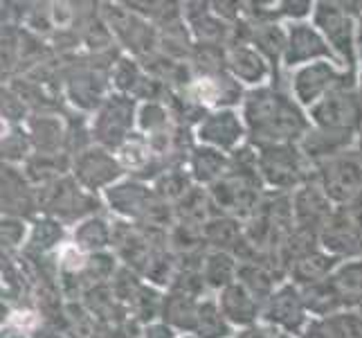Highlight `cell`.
Returning a JSON list of instances; mask_svg holds the SVG:
<instances>
[{
	"label": "cell",
	"mask_w": 362,
	"mask_h": 338,
	"mask_svg": "<svg viewBox=\"0 0 362 338\" xmlns=\"http://www.w3.org/2000/svg\"><path fill=\"white\" fill-rule=\"evenodd\" d=\"M241 116L252 147L297 145L310 129L308 113L293 95H286L274 86L247 91L241 102Z\"/></svg>",
	"instance_id": "cell-1"
},
{
	"label": "cell",
	"mask_w": 362,
	"mask_h": 338,
	"mask_svg": "<svg viewBox=\"0 0 362 338\" xmlns=\"http://www.w3.org/2000/svg\"><path fill=\"white\" fill-rule=\"evenodd\" d=\"M257 149V169L264 187H270L277 194H293L297 187L308 183V167H313L304 158L297 145H270Z\"/></svg>",
	"instance_id": "cell-2"
},
{
	"label": "cell",
	"mask_w": 362,
	"mask_h": 338,
	"mask_svg": "<svg viewBox=\"0 0 362 338\" xmlns=\"http://www.w3.org/2000/svg\"><path fill=\"white\" fill-rule=\"evenodd\" d=\"M340 89H358V72L346 70L335 61H313L291 70V95L304 111Z\"/></svg>",
	"instance_id": "cell-3"
},
{
	"label": "cell",
	"mask_w": 362,
	"mask_h": 338,
	"mask_svg": "<svg viewBox=\"0 0 362 338\" xmlns=\"http://www.w3.org/2000/svg\"><path fill=\"white\" fill-rule=\"evenodd\" d=\"M356 16L344 3H315L310 23L322 32L342 68L358 72L360 57L356 45Z\"/></svg>",
	"instance_id": "cell-4"
},
{
	"label": "cell",
	"mask_w": 362,
	"mask_h": 338,
	"mask_svg": "<svg viewBox=\"0 0 362 338\" xmlns=\"http://www.w3.org/2000/svg\"><path fill=\"white\" fill-rule=\"evenodd\" d=\"M259 322L284 338H299L306 334L313 318L306 309L302 289L293 282H281L279 289L264 303Z\"/></svg>",
	"instance_id": "cell-5"
},
{
	"label": "cell",
	"mask_w": 362,
	"mask_h": 338,
	"mask_svg": "<svg viewBox=\"0 0 362 338\" xmlns=\"http://www.w3.org/2000/svg\"><path fill=\"white\" fill-rule=\"evenodd\" d=\"M137 99L113 93L106 97V102L99 106L93 120L95 145H102L110 152H115L137 131Z\"/></svg>",
	"instance_id": "cell-6"
},
{
	"label": "cell",
	"mask_w": 362,
	"mask_h": 338,
	"mask_svg": "<svg viewBox=\"0 0 362 338\" xmlns=\"http://www.w3.org/2000/svg\"><path fill=\"white\" fill-rule=\"evenodd\" d=\"M315 181L335 208L356 205L362 194V160L356 152H346L317 165Z\"/></svg>",
	"instance_id": "cell-7"
},
{
	"label": "cell",
	"mask_w": 362,
	"mask_h": 338,
	"mask_svg": "<svg viewBox=\"0 0 362 338\" xmlns=\"http://www.w3.org/2000/svg\"><path fill=\"white\" fill-rule=\"evenodd\" d=\"M310 127L327 131H362V97L358 89H340L322 97L308 111Z\"/></svg>",
	"instance_id": "cell-8"
},
{
	"label": "cell",
	"mask_w": 362,
	"mask_h": 338,
	"mask_svg": "<svg viewBox=\"0 0 362 338\" xmlns=\"http://www.w3.org/2000/svg\"><path fill=\"white\" fill-rule=\"evenodd\" d=\"M196 145L214 147L218 152L234 154L243 147L247 129L241 116V108H216L207 111L205 116L198 120L196 129Z\"/></svg>",
	"instance_id": "cell-9"
},
{
	"label": "cell",
	"mask_w": 362,
	"mask_h": 338,
	"mask_svg": "<svg viewBox=\"0 0 362 338\" xmlns=\"http://www.w3.org/2000/svg\"><path fill=\"white\" fill-rule=\"evenodd\" d=\"M72 179L77 181L86 192H106L124 179V169L115 152L93 145L88 149L79 152V156L72 162Z\"/></svg>",
	"instance_id": "cell-10"
},
{
	"label": "cell",
	"mask_w": 362,
	"mask_h": 338,
	"mask_svg": "<svg viewBox=\"0 0 362 338\" xmlns=\"http://www.w3.org/2000/svg\"><path fill=\"white\" fill-rule=\"evenodd\" d=\"M102 196L110 212H115L119 219L137 221L142 225H146L156 208L162 203V198L153 192V187L131 179H122L113 187H108Z\"/></svg>",
	"instance_id": "cell-11"
},
{
	"label": "cell",
	"mask_w": 362,
	"mask_h": 338,
	"mask_svg": "<svg viewBox=\"0 0 362 338\" xmlns=\"http://www.w3.org/2000/svg\"><path fill=\"white\" fill-rule=\"evenodd\" d=\"M291 203H293L295 230L315 235V237H320L322 228L329 223L333 212L338 210L315 179L304 183L302 187H297L291 194Z\"/></svg>",
	"instance_id": "cell-12"
},
{
	"label": "cell",
	"mask_w": 362,
	"mask_h": 338,
	"mask_svg": "<svg viewBox=\"0 0 362 338\" xmlns=\"http://www.w3.org/2000/svg\"><path fill=\"white\" fill-rule=\"evenodd\" d=\"M286 25H288V47H286V57H284L286 68L295 70L306 64H313V61H335V64H340L327 39H324L322 32L310 21L286 23Z\"/></svg>",
	"instance_id": "cell-13"
},
{
	"label": "cell",
	"mask_w": 362,
	"mask_h": 338,
	"mask_svg": "<svg viewBox=\"0 0 362 338\" xmlns=\"http://www.w3.org/2000/svg\"><path fill=\"white\" fill-rule=\"evenodd\" d=\"M226 70L230 77L247 86V91L264 89L270 86L272 79V66L268 64V59L259 52L252 43H232L226 47Z\"/></svg>",
	"instance_id": "cell-14"
},
{
	"label": "cell",
	"mask_w": 362,
	"mask_h": 338,
	"mask_svg": "<svg viewBox=\"0 0 362 338\" xmlns=\"http://www.w3.org/2000/svg\"><path fill=\"white\" fill-rule=\"evenodd\" d=\"M324 284L338 307V314L362 309V257L342 259Z\"/></svg>",
	"instance_id": "cell-15"
},
{
	"label": "cell",
	"mask_w": 362,
	"mask_h": 338,
	"mask_svg": "<svg viewBox=\"0 0 362 338\" xmlns=\"http://www.w3.org/2000/svg\"><path fill=\"white\" fill-rule=\"evenodd\" d=\"M79 205H86V190L74 179L61 176L57 181L43 183V187L39 190V208L47 212V217L57 219L77 215L81 221L83 217Z\"/></svg>",
	"instance_id": "cell-16"
},
{
	"label": "cell",
	"mask_w": 362,
	"mask_h": 338,
	"mask_svg": "<svg viewBox=\"0 0 362 338\" xmlns=\"http://www.w3.org/2000/svg\"><path fill=\"white\" fill-rule=\"evenodd\" d=\"M358 133H346V131H327V129H315L310 127L308 133L297 142V147L302 149L304 158L310 165H320L327 162L335 156H342L346 152L356 149Z\"/></svg>",
	"instance_id": "cell-17"
},
{
	"label": "cell",
	"mask_w": 362,
	"mask_h": 338,
	"mask_svg": "<svg viewBox=\"0 0 362 338\" xmlns=\"http://www.w3.org/2000/svg\"><path fill=\"white\" fill-rule=\"evenodd\" d=\"M216 300H218L223 316L228 318V322L234 329H245V327H252V325H259L264 305H261L241 282H234L228 289H223L216 295Z\"/></svg>",
	"instance_id": "cell-18"
},
{
	"label": "cell",
	"mask_w": 362,
	"mask_h": 338,
	"mask_svg": "<svg viewBox=\"0 0 362 338\" xmlns=\"http://www.w3.org/2000/svg\"><path fill=\"white\" fill-rule=\"evenodd\" d=\"M342 259L329 255L327 250L315 248L308 250L302 257H297L293 264L288 266V282H293L299 289H306V286L320 284L329 278V275L335 271V266L340 264Z\"/></svg>",
	"instance_id": "cell-19"
},
{
	"label": "cell",
	"mask_w": 362,
	"mask_h": 338,
	"mask_svg": "<svg viewBox=\"0 0 362 338\" xmlns=\"http://www.w3.org/2000/svg\"><path fill=\"white\" fill-rule=\"evenodd\" d=\"M230 162H232L230 154L218 152L214 147L196 145L189 156V174L196 185L211 187L228 174Z\"/></svg>",
	"instance_id": "cell-20"
},
{
	"label": "cell",
	"mask_w": 362,
	"mask_h": 338,
	"mask_svg": "<svg viewBox=\"0 0 362 338\" xmlns=\"http://www.w3.org/2000/svg\"><path fill=\"white\" fill-rule=\"evenodd\" d=\"M250 43L268 59L272 70L277 72V66L284 64L286 47H288V25L281 21L257 23L250 32Z\"/></svg>",
	"instance_id": "cell-21"
},
{
	"label": "cell",
	"mask_w": 362,
	"mask_h": 338,
	"mask_svg": "<svg viewBox=\"0 0 362 338\" xmlns=\"http://www.w3.org/2000/svg\"><path fill=\"white\" fill-rule=\"evenodd\" d=\"M198 307H201V300L192 293H182V291H169L165 295V309H162V322H167L169 327L176 332L185 334H196V325H198Z\"/></svg>",
	"instance_id": "cell-22"
},
{
	"label": "cell",
	"mask_w": 362,
	"mask_h": 338,
	"mask_svg": "<svg viewBox=\"0 0 362 338\" xmlns=\"http://www.w3.org/2000/svg\"><path fill=\"white\" fill-rule=\"evenodd\" d=\"M201 264H203L201 271H203L205 286L216 293L234 284L236 275H239V257L226 253V250H207Z\"/></svg>",
	"instance_id": "cell-23"
},
{
	"label": "cell",
	"mask_w": 362,
	"mask_h": 338,
	"mask_svg": "<svg viewBox=\"0 0 362 338\" xmlns=\"http://www.w3.org/2000/svg\"><path fill=\"white\" fill-rule=\"evenodd\" d=\"M72 242L77 244L86 255L104 253L113 246V225H108L106 219L88 215L72 228Z\"/></svg>",
	"instance_id": "cell-24"
},
{
	"label": "cell",
	"mask_w": 362,
	"mask_h": 338,
	"mask_svg": "<svg viewBox=\"0 0 362 338\" xmlns=\"http://www.w3.org/2000/svg\"><path fill=\"white\" fill-rule=\"evenodd\" d=\"M236 282H241L261 305H264L281 284L277 280V273H274L266 261H259V259L239 261V275H236Z\"/></svg>",
	"instance_id": "cell-25"
},
{
	"label": "cell",
	"mask_w": 362,
	"mask_h": 338,
	"mask_svg": "<svg viewBox=\"0 0 362 338\" xmlns=\"http://www.w3.org/2000/svg\"><path fill=\"white\" fill-rule=\"evenodd\" d=\"M243 232L245 228L241 225V221L234 217H226V215L211 217L203 225L205 246H209V250H226V253H232V255L243 242Z\"/></svg>",
	"instance_id": "cell-26"
},
{
	"label": "cell",
	"mask_w": 362,
	"mask_h": 338,
	"mask_svg": "<svg viewBox=\"0 0 362 338\" xmlns=\"http://www.w3.org/2000/svg\"><path fill=\"white\" fill-rule=\"evenodd\" d=\"M137 133L144 135L148 145L158 140L169 142V111L160 102H140L137 106Z\"/></svg>",
	"instance_id": "cell-27"
},
{
	"label": "cell",
	"mask_w": 362,
	"mask_h": 338,
	"mask_svg": "<svg viewBox=\"0 0 362 338\" xmlns=\"http://www.w3.org/2000/svg\"><path fill=\"white\" fill-rule=\"evenodd\" d=\"M214 203H211V196L207 187L194 185L189 192H187L180 201L176 203V221H187L194 225H205L211 217H216V212H211Z\"/></svg>",
	"instance_id": "cell-28"
},
{
	"label": "cell",
	"mask_w": 362,
	"mask_h": 338,
	"mask_svg": "<svg viewBox=\"0 0 362 338\" xmlns=\"http://www.w3.org/2000/svg\"><path fill=\"white\" fill-rule=\"evenodd\" d=\"M232 329L234 327L228 322V318L223 316L216 298L201 300V307H198V325H196L194 336H198V338H230V336H234Z\"/></svg>",
	"instance_id": "cell-29"
},
{
	"label": "cell",
	"mask_w": 362,
	"mask_h": 338,
	"mask_svg": "<svg viewBox=\"0 0 362 338\" xmlns=\"http://www.w3.org/2000/svg\"><path fill=\"white\" fill-rule=\"evenodd\" d=\"M66 244V230L64 223L54 217H43L32 225L28 246L34 253H49V250H59Z\"/></svg>",
	"instance_id": "cell-30"
},
{
	"label": "cell",
	"mask_w": 362,
	"mask_h": 338,
	"mask_svg": "<svg viewBox=\"0 0 362 338\" xmlns=\"http://www.w3.org/2000/svg\"><path fill=\"white\" fill-rule=\"evenodd\" d=\"M196 183L189 169H165L153 183V192L169 205H176Z\"/></svg>",
	"instance_id": "cell-31"
},
{
	"label": "cell",
	"mask_w": 362,
	"mask_h": 338,
	"mask_svg": "<svg viewBox=\"0 0 362 338\" xmlns=\"http://www.w3.org/2000/svg\"><path fill=\"white\" fill-rule=\"evenodd\" d=\"M104 81H99L93 72H79L77 77L70 81V95L72 102L83 111H99L104 99Z\"/></svg>",
	"instance_id": "cell-32"
},
{
	"label": "cell",
	"mask_w": 362,
	"mask_h": 338,
	"mask_svg": "<svg viewBox=\"0 0 362 338\" xmlns=\"http://www.w3.org/2000/svg\"><path fill=\"white\" fill-rule=\"evenodd\" d=\"M115 156H117L124 171H142L148 167V162H151L153 149L144 135L135 131L127 142L115 149Z\"/></svg>",
	"instance_id": "cell-33"
},
{
	"label": "cell",
	"mask_w": 362,
	"mask_h": 338,
	"mask_svg": "<svg viewBox=\"0 0 362 338\" xmlns=\"http://www.w3.org/2000/svg\"><path fill=\"white\" fill-rule=\"evenodd\" d=\"M178 264H176V259H173V255L169 253V250L165 248H160L156 250V255L151 257V261L146 264L144 269V280L151 284V286H173V282H176L178 278Z\"/></svg>",
	"instance_id": "cell-34"
},
{
	"label": "cell",
	"mask_w": 362,
	"mask_h": 338,
	"mask_svg": "<svg viewBox=\"0 0 362 338\" xmlns=\"http://www.w3.org/2000/svg\"><path fill=\"white\" fill-rule=\"evenodd\" d=\"M167 240L171 244L173 253H196L198 248L205 246L203 240V225H194L187 221H176L167 232Z\"/></svg>",
	"instance_id": "cell-35"
},
{
	"label": "cell",
	"mask_w": 362,
	"mask_h": 338,
	"mask_svg": "<svg viewBox=\"0 0 362 338\" xmlns=\"http://www.w3.org/2000/svg\"><path fill=\"white\" fill-rule=\"evenodd\" d=\"M144 81H146V77L142 74V68L137 66V61H133L129 57L117 61V66L113 70V84H115L117 93L129 95V97H137Z\"/></svg>",
	"instance_id": "cell-36"
},
{
	"label": "cell",
	"mask_w": 362,
	"mask_h": 338,
	"mask_svg": "<svg viewBox=\"0 0 362 338\" xmlns=\"http://www.w3.org/2000/svg\"><path fill=\"white\" fill-rule=\"evenodd\" d=\"M135 316L140 318L144 325H151V322H158L156 318L162 316V309H165V298H160L158 289L151 284H142L137 295L133 298L131 303Z\"/></svg>",
	"instance_id": "cell-37"
},
{
	"label": "cell",
	"mask_w": 362,
	"mask_h": 338,
	"mask_svg": "<svg viewBox=\"0 0 362 338\" xmlns=\"http://www.w3.org/2000/svg\"><path fill=\"white\" fill-rule=\"evenodd\" d=\"M61 135H64V129H61V122L57 118L32 120L30 137L36 142V147H39L41 152H57L61 145Z\"/></svg>",
	"instance_id": "cell-38"
},
{
	"label": "cell",
	"mask_w": 362,
	"mask_h": 338,
	"mask_svg": "<svg viewBox=\"0 0 362 338\" xmlns=\"http://www.w3.org/2000/svg\"><path fill=\"white\" fill-rule=\"evenodd\" d=\"M331 338H362V314L360 311H340L331 318L320 320Z\"/></svg>",
	"instance_id": "cell-39"
},
{
	"label": "cell",
	"mask_w": 362,
	"mask_h": 338,
	"mask_svg": "<svg viewBox=\"0 0 362 338\" xmlns=\"http://www.w3.org/2000/svg\"><path fill=\"white\" fill-rule=\"evenodd\" d=\"M88 257L83 250L74 244L72 240L66 242L57 250V264H59V271L66 273V275H83L86 269H88Z\"/></svg>",
	"instance_id": "cell-40"
},
{
	"label": "cell",
	"mask_w": 362,
	"mask_h": 338,
	"mask_svg": "<svg viewBox=\"0 0 362 338\" xmlns=\"http://www.w3.org/2000/svg\"><path fill=\"white\" fill-rule=\"evenodd\" d=\"M86 273L95 280V284H102L106 280H115V275L119 273L117 257L113 253H108V250H104V253H95L88 257V269H86Z\"/></svg>",
	"instance_id": "cell-41"
},
{
	"label": "cell",
	"mask_w": 362,
	"mask_h": 338,
	"mask_svg": "<svg viewBox=\"0 0 362 338\" xmlns=\"http://www.w3.org/2000/svg\"><path fill=\"white\" fill-rule=\"evenodd\" d=\"M0 232H3V244L7 248H18L23 244H28L32 228L21 217L7 215L3 217V228H0Z\"/></svg>",
	"instance_id": "cell-42"
},
{
	"label": "cell",
	"mask_w": 362,
	"mask_h": 338,
	"mask_svg": "<svg viewBox=\"0 0 362 338\" xmlns=\"http://www.w3.org/2000/svg\"><path fill=\"white\" fill-rule=\"evenodd\" d=\"M36 327H39V316L30 309H16L7 318V329H14L18 334H32Z\"/></svg>",
	"instance_id": "cell-43"
},
{
	"label": "cell",
	"mask_w": 362,
	"mask_h": 338,
	"mask_svg": "<svg viewBox=\"0 0 362 338\" xmlns=\"http://www.w3.org/2000/svg\"><path fill=\"white\" fill-rule=\"evenodd\" d=\"M74 11L70 9L68 3H54L52 9H49V21H52L54 28H68L72 23Z\"/></svg>",
	"instance_id": "cell-44"
},
{
	"label": "cell",
	"mask_w": 362,
	"mask_h": 338,
	"mask_svg": "<svg viewBox=\"0 0 362 338\" xmlns=\"http://www.w3.org/2000/svg\"><path fill=\"white\" fill-rule=\"evenodd\" d=\"M142 338H176V329L169 327L167 322H151V325H144V332Z\"/></svg>",
	"instance_id": "cell-45"
},
{
	"label": "cell",
	"mask_w": 362,
	"mask_h": 338,
	"mask_svg": "<svg viewBox=\"0 0 362 338\" xmlns=\"http://www.w3.org/2000/svg\"><path fill=\"white\" fill-rule=\"evenodd\" d=\"M232 338H281L279 334H274L272 329H268L266 325H252V327L245 329H236V334Z\"/></svg>",
	"instance_id": "cell-46"
},
{
	"label": "cell",
	"mask_w": 362,
	"mask_h": 338,
	"mask_svg": "<svg viewBox=\"0 0 362 338\" xmlns=\"http://www.w3.org/2000/svg\"><path fill=\"white\" fill-rule=\"evenodd\" d=\"M299 338H331V334L324 329V325L320 320H313L310 322V327L306 329V334L299 336Z\"/></svg>",
	"instance_id": "cell-47"
},
{
	"label": "cell",
	"mask_w": 362,
	"mask_h": 338,
	"mask_svg": "<svg viewBox=\"0 0 362 338\" xmlns=\"http://www.w3.org/2000/svg\"><path fill=\"white\" fill-rule=\"evenodd\" d=\"M356 45H358V57L362 61V14L356 21Z\"/></svg>",
	"instance_id": "cell-48"
},
{
	"label": "cell",
	"mask_w": 362,
	"mask_h": 338,
	"mask_svg": "<svg viewBox=\"0 0 362 338\" xmlns=\"http://www.w3.org/2000/svg\"><path fill=\"white\" fill-rule=\"evenodd\" d=\"M358 242H360V253H362V210L358 208Z\"/></svg>",
	"instance_id": "cell-49"
},
{
	"label": "cell",
	"mask_w": 362,
	"mask_h": 338,
	"mask_svg": "<svg viewBox=\"0 0 362 338\" xmlns=\"http://www.w3.org/2000/svg\"><path fill=\"white\" fill-rule=\"evenodd\" d=\"M354 152L358 154V158L362 160V131L358 133V140H356V149H354Z\"/></svg>",
	"instance_id": "cell-50"
},
{
	"label": "cell",
	"mask_w": 362,
	"mask_h": 338,
	"mask_svg": "<svg viewBox=\"0 0 362 338\" xmlns=\"http://www.w3.org/2000/svg\"><path fill=\"white\" fill-rule=\"evenodd\" d=\"M358 93L362 97V61H360V66H358Z\"/></svg>",
	"instance_id": "cell-51"
},
{
	"label": "cell",
	"mask_w": 362,
	"mask_h": 338,
	"mask_svg": "<svg viewBox=\"0 0 362 338\" xmlns=\"http://www.w3.org/2000/svg\"><path fill=\"white\" fill-rule=\"evenodd\" d=\"M356 208H360V210H362V194H360V198L356 201Z\"/></svg>",
	"instance_id": "cell-52"
},
{
	"label": "cell",
	"mask_w": 362,
	"mask_h": 338,
	"mask_svg": "<svg viewBox=\"0 0 362 338\" xmlns=\"http://www.w3.org/2000/svg\"><path fill=\"white\" fill-rule=\"evenodd\" d=\"M180 338H198V336H194V334H185V336H180Z\"/></svg>",
	"instance_id": "cell-53"
},
{
	"label": "cell",
	"mask_w": 362,
	"mask_h": 338,
	"mask_svg": "<svg viewBox=\"0 0 362 338\" xmlns=\"http://www.w3.org/2000/svg\"><path fill=\"white\" fill-rule=\"evenodd\" d=\"M358 311H360V314H362V309H358Z\"/></svg>",
	"instance_id": "cell-54"
}]
</instances>
